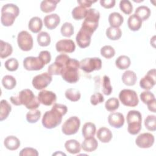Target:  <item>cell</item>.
Listing matches in <instances>:
<instances>
[{"label":"cell","instance_id":"6da1fadb","mask_svg":"<svg viewBox=\"0 0 156 156\" xmlns=\"http://www.w3.org/2000/svg\"><path fill=\"white\" fill-rule=\"evenodd\" d=\"M68 111L65 105L55 103L49 111H47L43 115L41 122L46 129H53L60 125L63 116Z\"/></svg>","mask_w":156,"mask_h":156},{"label":"cell","instance_id":"7a4b0ae2","mask_svg":"<svg viewBox=\"0 0 156 156\" xmlns=\"http://www.w3.org/2000/svg\"><path fill=\"white\" fill-rule=\"evenodd\" d=\"M11 102L15 105H24L27 109H37L40 106V101L38 97L35 96L29 89H24L19 92L18 94L11 96Z\"/></svg>","mask_w":156,"mask_h":156},{"label":"cell","instance_id":"3957f363","mask_svg":"<svg viewBox=\"0 0 156 156\" xmlns=\"http://www.w3.org/2000/svg\"><path fill=\"white\" fill-rule=\"evenodd\" d=\"M79 68L80 62L76 59L69 58L65 63L60 75L66 82L70 83H76L79 79Z\"/></svg>","mask_w":156,"mask_h":156},{"label":"cell","instance_id":"277c9868","mask_svg":"<svg viewBox=\"0 0 156 156\" xmlns=\"http://www.w3.org/2000/svg\"><path fill=\"white\" fill-rule=\"evenodd\" d=\"M20 9L14 4H7L1 9V21L3 26L8 27L12 26L15 18L19 15Z\"/></svg>","mask_w":156,"mask_h":156},{"label":"cell","instance_id":"5b68a950","mask_svg":"<svg viewBox=\"0 0 156 156\" xmlns=\"http://www.w3.org/2000/svg\"><path fill=\"white\" fill-rule=\"evenodd\" d=\"M128 124L127 131L131 135H136L141 129V114L137 110H130L126 117Z\"/></svg>","mask_w":156,"mask_h":156},{"label":"cell","instance_id":"8992f818","mask_svg":"<svg viewBox=\"0 0 156 156\" xmlns=\"http://www.w3.org/2000/svg\"><path fill=\"white\" fill-rule=\"evenodd\" d=\"M99 18L100 13L99 11L95 9H88L87 16L82 23V27L93 33L98 27Z\"/></svg>","mask_w":156,"mask_h":156},{"label":"cell","instance_id":"52a82bcc","mask_svg":"<svg viewBox=\"0 0 156 156\" xmlns=\"http://www.w3.org/2000/svg\"><path fill=\"white\" fill-rule=\"evenodd\" d=\"M119 99L124 105L127 107H136L139 102L136 91L130 89L122 90L119 94Z\"/></svg>","mask_w":156,"mask_h":156},{"label":"cell","instance_id":"ba28073f","mask_svg":"<svg viewBox=\"0 0 156 156\" xmlns=\"http://www.w3.org/2000/svg\"><path fill=\"white\" fill-rule=\"evenodd\" d=\"M102 68V61L98 57L85 58L80 62V68L86 73L99 70Z\"/></svg>","mask_w":156,"mask_h":156},{"label":"cell","instance_id":"9c48e42d","mask_svg":"<svg viewBox=\"0 0 156 156\" xmlns=\"http://www.w3.org/2000/svg\"><path fill=\"white\" fill-rule=\"evenodd\" d=\"M70 57L65 54H61L55 58L54 63L50 65L48 68V73L50 75H60L64 64Z\"/></svg>","mask_w":156,"mask_h":156},{"label":"cell","instance_id":"30bf717a","mask_svg":"<svg viewBox=\"0 0 156 156\" xmlns=\"http://www.w3.org/2000/svg\"><path fill=\"white\" fill-rule=\"evenodd\" d=\"M80 121L77 116H74L68 118L62 127V132L66 135H71L76 133L79 130Z\"/></svg>","mask_w":156,"mask_h":156},{"label":"cell","instance_id":"8fae6325","mask_svg":"<svg viewBox=\"0 0 156 156\" xmlns=\"http://www.w3.org/2000/svg\"><path fill=\"white\" fill-rule=\"evenodd\" d=\"M17 43L22 51H29L33 47V38L27 31L23 30L18 35Z\"/></svg>","mask_w":156,"mask_h":156},{"label":"cell","instance_id":"7c38bea8","mask_svg":"<svg viewBox=\"0 0 156 156\" xmlns=\"http://www.w3.org/2000/svg\"><path fill=\"white\" fill-rule=\"evenodd\" d=\"M52 80V76L48 73L37 75L32 79V85L37 90H43L48 87Z\"/></svg>","mask_w":156,"mask_h":156},{"label":"cell","instance_id":"4fadbf2b","mask_svg":"<svg viewBox=\"0 0 156 156\" xmlns=\"http://www.w3.org/2000/svg\"><path fill=\"white\" fill-rule=\"evenodd\" d=\"M93 34L88 29L81 27L76 37L78 46L81 48H85L89 46Z\"/></svg>","mask_w":156,"mask_h":156},{"label":"cell","instance_id":"5bb4252c","mask_svg":"<svg viewBox=\"0 0 156 156\" xmlns=\"http://www.w3.org/2000/svg\"><path fill=\"white\" fill-rule=\"evenodd\" d=\"M45 65L38 57H27L23 60V66L28 71L41 69Z\"/></svg>","mask_w":156,"mask_h":156},{"label":"cell","instance_id":"9a60e30c","mask_svg":"<svg viewBox=\"0 0 156 156\" xmlns=\"http://www.w3.org/2000/svg\"><path fill=\"white\" fill-rule=\"evenodd\" d=\"M156 83V71L155 69H150L140 81L141 88L149 90L153 88Z\"/></svg>","mask_w":156,"mask_h":156},{"label":"cell","instance_id":"2e32d148","mask_svg":"<svg viewBox=\"0 0 156 156\" xmlns=\"http://www.w3.org/2000/svg\"><path fill=\"white\" fill-rule=\"evenodd\" d=\"M154 140V136L152 134L150 133H143L136 137L135 143L138 147L146 149L152 146Z\"/></svg>","mask_w":156,"mask_h":156},{"label":"cell","instance_id":"e0dca14e","mask_svg":"<svg viewBox=\"0 0 156 156\" xmlns=\"http://www.w3.org/2000/svg\"><path fill=\"white\" fill-rule=\"evenodd\" d=\"M38 99L41 104L46 106H50L55 104L57 100V96L54 92L43 90L39 92Z\"/></svg>","mask_w":156,"mask_h":156},{"label":"cell","instance_id":"ac0fdd59","mask_svg":"<svg viewBox=\"0 0 156 156\" xmlns=\"http://www.w3.org/2000/svg\"><path fill=\"white\" fill-rule=\"evenodd\" d=\"M55 48L57 51L63 53H72L75 51L76 45L71 40L65 39L59 40L56 43Z\"/></svg>","mask_w":156,"mask_h":156},{"label":"cell","instance_id":"d6986e66","mask_svg":"<svg viewBox=\"0 0 156 156\" xmlns=\"http://www.w3.org/2000/svg\"><path fill=\"white\" fill-rule=\"evenodd\" d=\"M109 124L115 128H120L124 124V115L119 112L111 113L108 117Z\"/></svg>","mask_w":156,"mask_h":156},{"label":"cell","instance_id":"ffe728a7","mask_svg":"<svg viewBox=\"0 0 156 156\" xmlns=\"http://www.w3.org/2000/svg\"><path fill=\"white\" fill-rule=\"evenodd\" d=\"M60 22V16L56 13L46 15L44 18V24L49 30L55 29Z\"/></svg>","mask_w":156,"mask_h":156},{"label":"cell","instance_id":"44dd1931","mask_svg":"<svg viewBox=\"0 0 156 156\" xmlns=\"http://www.w3.org/2000/svg\"><path fill=\"white\" fill-rule=\"evenodd\" d=\"M98 146V143L94 136H91L85 138L82 143L81 147L82 149L88 152H91L95 151Z\"/></svg>","mask_w":156,"mask_h":156},{"label":"cell","instance_id":"7402d4cb","mask_svg":"<svg viewBox=\"0 0 156 156\" xmlns=\"http://www.w3.org/2000/svg\"><path fill=\"white\" fill-rule=\"evenodd\" d=\"M96 135L99 140L104 143L110 142L113 136L111 130L105 127L99 128L97 132Z\"/></svg>","mask_w":156,"mask_h":156},{"label":"cell","instance_id":"603a6c76","mask_svg":"<svg viewBox=\"0 0 156 156\" xmlns=\"http://www.w3.org/2000/svg\"><path fill=\"white\" fill-rule=\"evenodd\" d=\"M4 144L7 149L10 151H15L20 147V141L15 136H8L5 138Z\"/></svg>","mask_w":156,"mask_h":156},{"label":"cell","instance_id":"cb8c5ba5","mask_svg":"<svg viewBox=\"0 0 156 156\" xmlns=\"http://www.w3.org/2000/svg\"><path fill=\"white\" fill-rule=\"evenodd\" d=\"M137 77L135 72L131 70L126 71L122 76V82L127 86H133L135 84Z\"/></svg>","mask_w":156,"mask_h":156},{"label":"cell","instance_id":"d4e9b609","mask_svg":"<svg viewBox=\"0 0 156 156\" xmlns=\"http://www.w3.org/2000/svg\"><path fill=\"white\" fill-rule=\"evenodd\" d=\"M127 25L131 30L137 31L142 26V21L135 14H133L129 17L127 20Z\"/></svg>","mask_w":156,"mask_h":156},{"label":"cell","instance_id":"484cf974","mask_svg":"<svg viewBox=\"0 0 156 156\" xmlns=\"http://www.w3.org/2000/svg\"><path fill=\"white\" fill-rule=\"evenodd\" d=\"M65 147L66 150L72 154H76L80 152L81 146L79 142L76 140H69L65 142Z\"/></svg>","mask_w":156,"mask_h":156},{"label":"cell","instance_id":"4316f807","mask_svg":"<svg viewBox=\"0 0 156 156\" xmlns=\"http://www.w3.org/2000/svg\"><path fill=\"white\" fill-rule=\"evenodd\" d=\"M124 18L118 12H113L109 15L108 22L110 27H119L123 23Z\"/></svg>","mask_w":156,"mask_h":156},{"label":"cell","instance_id":"83f0119b","mask_svg":"<svg viewBox=\"0 0 156 156\" xmlns=\"http://www.w3.org/2000/svg\"><path fill=\"white\" fill-rule=\"evenodd\" d=\"M43 27V22L40 18L38 16L32 17L28 24V27L29 30L33 33H38L39 32Z\"/></svg>","mask_w":156,"mask_h":156},{"label":"cell","instance_id":"f1b7e54d","mask_svg":"<svg viewBox=\"0 0 156 156\" xmlns=\"http://www.w3.org/2000/svg\"><path fill=\"white\" fill-rule=\"evenodd\" d=\"M60 1H55V0L43 1L40 4V9L43 12H44V13L51 12L55 9L57 7V4Z\"/></svg>","mask_w":156,"mask_h":156},{"label":"cell","instance_id":"f546056e","mask_svg":"<svg viewBox=\"0 0 156 156\" xmlns=\"http://www.w3.org/2000/svg\"><path fill=\"white\" fill-rule=\"evenodd\" d=\"M96 128L94 123L88 122L83 124L82 129V133L83 136L86 138L91 136H94L96 133Z\"/></svg>","mask_w":156,"mask_h":156},{"label":"cell","instance_id":"4dcf8cb0","mask_svg":"<svg viewBox=\"0 0 156 156\" xmlns=\"http://www.w3.org/2000/svg\"><path fill=\"white\" fill-rule=\"evenodd\" d=\"M1 111H0V121L5 119L12 110V107L9 103L5 99L1 101Z\"/></svg>","mask_w":156,"mask_h":156},{"label":"cell","instance_id":"1f68e13d","mask_svg":"<svg viewBox=\"0 0 156 156\" xmlns=\"http://www.w3.org/2000/svg\"><path fill=\"white\" fill-rule=\"evenodd\" d=\"M151 13V10L149 7L145 5H141L136 9L134 14L138 16L143 21H146L149 18Z\"/></svg>","mask_w":156,"mask_h":156},{"label":"cell","instance_id":"d6a6232c","mask_svg":"<svg viewBox=\"0 0 156 156\" xmlns=\"http://www.w3.org/2000/svg\"><path fill=\"white\" fill-rule=\"evenodd\" d=\"M87 12L88 10L85 7L79 5L74 8L72 10V16L76 20H80L86 17Z\"/></svg>","mask_w":156,"mask_h":156},{"label":"cell","instance_id":"836d02e7","mask_svg":"<svg viewBox=\"0 0 156 156\" xmlns=\"http://www.w3.org/2000/svg\"><path fill=\"white\" fill-rule=\"evenodd\" d=\"M130 59L127 55H120L115 61L116 66L119 69H127L130 66Z\"/></svg>","mask_w":156,"mask_h":156},{"label":"cell","instance_id":"e575fe53","mask_svg":"<svg viewBox=\"0 0 156 156\" xmlns=\"http://www.w3.org/2000/svg\"><path fill=\"white\" fill-rule=\"evenodd\" d=\"M106 35L110 40H117L121 38L122 32L119 27H109L106 30Z\"/></svg>","mask_w":156,"mask_h":156},{"label":"cell","instance_id":"d590c367","mask_svg":"<svg viewBox=\"0 0 156 156\" xmlns=\"http://www.w3.org/2000/svg\"><path fill=\"white\" fill-rule=\"evenodd\" d=\"M1 52L0 57L1 58H5L10 55L13 52V48L10 44L1 40Z\"/></svg>","mask_w":156,"mask_h":156},{"label":"cell","instance_id":"8d00e7d4","mask_svg":"<svg viewBox=\"0 0 156 156\" xmlns=\"http://www.w3.org/2000/svg\"><path fill=\"white\" fill-rule=\"evenodd\" d=\"M2 84L7 90H12L16 85V81L14 77L10 75H6L2 79Z\"/></svg>","mask_w":156,"mask_h":156},{"label":"cell","instance_id":"74e56055","mask_svg":"<svg viewBox=\"0 0 156 156\" xmlns=\"http://www.w3.org/2000/svg\"><path fill=\"white\" fill-rule=\"evenodd\" d=\"M37 42L41 46H48L51 43V37L46 32H41L37 35Z\"/></svg>","mask_w":156,"mask_h":156},{"label":"cell","instance_id":"f35d334b","mask_svg":"<svg viewBox=\"0 0 156 156\" xmlns=\"http://www.w3.org/2000/svg\"><path fill=\"white\" fill-rule=\"evenodd\" d=\"M65 97L72 102L78 101L80 98V91L75 88H68L65 91Z\"/></svg>","mask_w":156,"mask_h":156},{"label":"cell","instance_id":"ab89813d","mask_svg":"<svg viewBox=\"0 0 156 156\" xmlns=\"http://www.w3.org/2000/svg\"><path fill=\"white\" fill-rule=\"evenodd\" d=\"M102 91L105 95L108 96L112 92V87L110 83V80L108 76L105 75L102 78Z\"/></svg>","mask_w":156,"mask_h":156},{"label":"cell","instance_id":"60d3db41","mask_svg":"<svg viewBox=\"0 0 156 156\" xmlns=\"http://www.w3.org/2000/svg\"><path fill=\"white\" fill-rule=\"evenodd\" d=\"M41 116V112L37 109H33L28 112L26 114V119L29 123L37 122Z\"/></svg>","mask_w":156,"mask_h":156},{"label":"cell","instance_id":"b9f144b4","mask_svg":"<svg viewBox=\"0 0 156 156\" xmlns=\"http://www.w3.org/2000/svg\"><path fill=\"white\" fill-rule=\"evenodd\" d=\"M144 126L149 131L156 130V116L154 115H148L144 120Z\"/></svg>","mask_w":156,"mask_h":156},{"label":"cell","instance_id":"7bdbcfd3","mask_svg":"<svg viewBox=\"0 0 156 156\" xmlns=\"http://www.w3.org/2000/svg\"><path fill=\"white\" fill-rule=\"evenodd\" d=\"M61 34L66 37H70L74 34V27L70 23L66 22L61 27Z\"/></svg>","mask_w":156,"mask_h":156},{"label":"cell","instance_id":"ee69618b","mask_svg":"<svg viewBox=\"0 0 156 156\" xmlns=\"http://www.w3.org/2000/svg\"><path fill=\"white\" fill-rule=\"evenodd\" d=\"M119 106V102L117 98H112L108 99L105 104V107L106 110L108 112H113L118 108Z\"/></svg>","mask_w":156,"mask_h":156},{"label":"cell","instance_id":"f6af8a7d","mask_svg":"<svg viewBox=\"0 0 156 156\" xmlns=\"http://www.w3.org/2000/svg\"><path fill=\"white\" fill-rule=\"evenodd\" d=\"M141 101L145 104H149L150 103L156 101L154 94L149 91H143L140 95Z\"/></svg>","mask_w":156,"mask_h":156},{"label":"cell","instance_id":"bcb514c9","mask_svg":"<svg viewBox=\"0 0 156 156\" xmlns=\"http://www.w3.org/2000/svg\"><path fill=\"white\" fill-rule=\"evenodd\" d=\"M101 54L104 58L109 59L115 55V51L112 46L105 45L101 49Z\"/></svg>","mask_w":156,"mask_h":156},{"label":"cell","instance_id":"7dc6e473","mask_svg":"<svg viewBox=\"0 0 156 156\" xmlns=\"http://www.w3.org/2000/svg\"><path fill=\"white\" fill-rule=\"evenodd\" d=\"M119 8L126 15H130L133 10L132 4L129 0L121 1L119 2Z\"/></svg>","mask_w":156,"mask_h":156},{"label":"cell","instance_id":"c3c4849f","mask_svg":"<svg viewBox=\"0 0 156 156\" xmlns=\"http://www.w3.org/2000/svg\"><path fill=\"white\" fill-rule=\"evenodd\" d=\"M5 68L9 71H16L19 66L18 61L15 58H10L7 60L4 64Z\"/></svg>","mask_w":156,"mask_h":156},{"label":"cell","instance_id":"681fc988","mask_svg":"<svg viewBox=\"0 0 156 156\" xmlns=\"http://www.w3.org/2000/svg\"><path fill=\"white\" fill-rule=\"evenodd\" d=\"M104 101V98L103 95L99 92L94 93L91 96L90 98V102L93 105H96L98 104H101Z\"/></svg>","mask_w":156,"mask_h":156},{"label":"cell","instance_id":"f907efd6","mask_svg":"<svg viewBox=\"0 0 156 156\" xmlns=\"http://www.w3.org/2000/svg\"><path fill=\"white\" fill-rule=\"evenodd\" d=\"M21 156H25V155H33V156H37L38 155V151L32 147H25L23 149L20 154Z\"/></svg>","mask_w":156,"mask_h":156},{"label":"cell","instance_id":"816d5d0a","mask_svg":"<svg viewBox=\"0 0 156 156\" xmlns=\"http://www.w3.org/2000/svg\"><path fill=\"white\" fill-rule=\"evenodd\" d=\"M38 57L43 61L44 65L49 63L51 60V55L49 51H42L40 52Z\"/></svg>","mask_w":156,"mask_h":156},{"label":"cell","instance_id":"f5cc1de1","mask_svg":"<svg viewBox=\"0 0 156 156\" xmlns=\"http://www.w3.org/2000/svg\"><path fill=\"white\" fill-rule=\"evenodd\" d=\"M115 0H101L100 4L101 5L105 8V9H110L115 6Z\"/></svg>","mask_w":156,"mask_h":156},{"label":"cell","instance_id":"db71d44e","mask_svg":"<svg viewBox=\"0 0 156 156\" xmlns=\"http://www.w3.org/2000/svg\"><path fill=\"white\" fill-rule=\"evenodd\" d=\"M96 1H89V0H81V1H77V3L80 4V5H82L85 8L91 7V4L96 2Z\"/></svg>","mask_w":156,"mask_h":156},{"label":"cell","instance_id":"11a10c76","mask_svg":"<svg viewBox=\"0 0 156 156\" xmlns=\"http://www.w3.org/2000/svg\"><path fill=\"white\" fill-rule=\"evenodd\" d=\"M155 103H156V101H155L150 103L149 104L147 105L149 110H150L151 112H152L154 113H155V112H156V110H155V108H156Z\"/></svg>","mask_w":156,"mask_h":156}]
</instances>
